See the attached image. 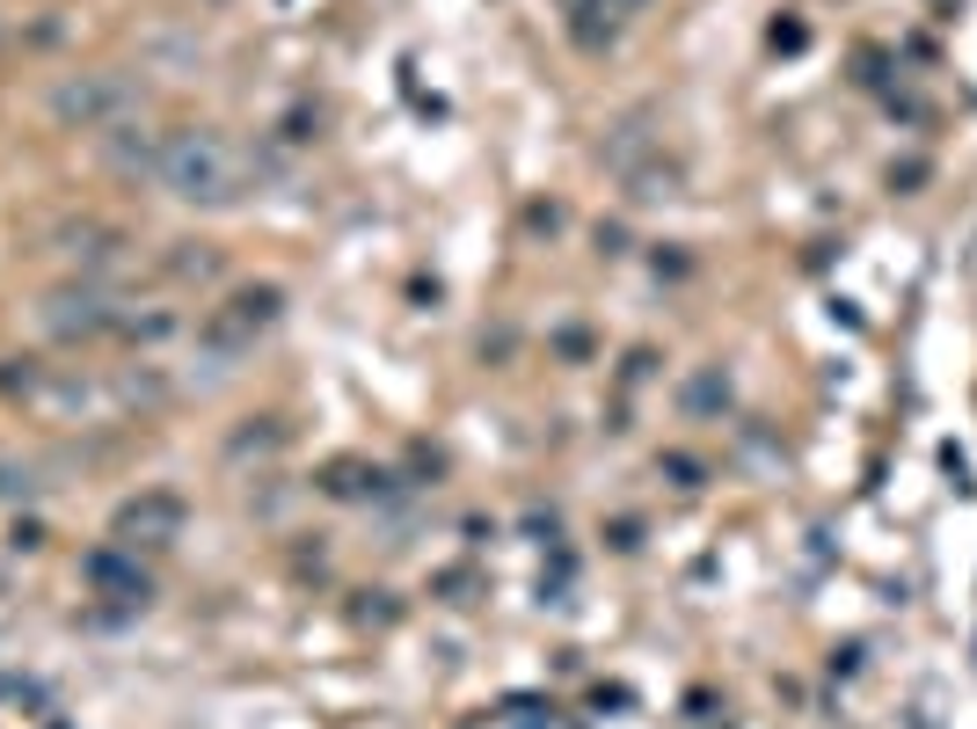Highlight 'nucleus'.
I'll list each match as a JSON object with an SVG mask.
<instances>
[{
	"mask_svg": "<svg viewBox=\"0 0 977 729\" xmlns=\"http://www.w3.org/2000/svg\"><path fill=\"white\" fill-rule=\"evenodd\" d=\"M161 175H169V190H183L190 205H234L242 197V161H234V146L220 132H175L161 146Z\"/></svg>",
	"mask_w": 977,
	"mask_h": 729,
	"instance_id": "1",
	"label": "nucleus"
},
{
	"mask_svg": "<svg viewBox=\"0 0 977 729\" xmlns=\"http://www.w3.org/2000/svg\"><path fill=\"white\" fill-rule=\"evenodd\" d=\"M685 409H693V416L730 409V380H722V364H708V372H693V380H685Z\"/></svg>",
	"mask_w": 977,
	"mask_h": 729,
	"instance_id": "2",
	"label": "nucleus"
},
{
	"mask_svg": "<svg viewBox=\"0 0 977 729\" xmlns=\"http://www.w3.org/2000/svg\"><path fill=\"white\" fill-rule=\"evenodd\" d=\"M175 518H183V510H175L169 496H147V504L124 510V533H175Z\"/></svg>",
	"mask_w": 977,
	"mask_h": 729,
	"instance_id": "3",
	"label": "nucleus"
}]
</instances>
